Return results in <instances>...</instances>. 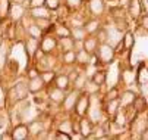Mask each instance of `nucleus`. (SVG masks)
Listing matches in <instances>:
<instances>
[{
    "mask_svg": "<svg viewBox=\"0 0 148 140\" xmlns=\"http://www.w3.org/2000/svg\"><path fill=\"white\" fill-rule=\"evenodd\" d=\"M38 75H40L38 67H31V68L27 69V77H28V80H29V78H35V77H38Z\"/></svg>",
    "mask_w": 148,
    "mask_h": 140,
    "instance_id": "nucleus-44",
    "label": "nucleus"
},
{
    "mask_svg": "<svg viewBox=\"0 0 148 140\" xmlns=\"http://www.w3.org/2000/svg\"><path fill=\"white\" fill-rule=\"evenodd\" d=\"M46 0H29L28 8H38V6H44Z\"/></svg>",
    "mask_w": 148,
    "mask_h": 140,
    "instance_id": "nucleus-45",
    "label": "nucleus"
},
{
    "mask_svg": "<svg viewBox=\"0 0 148 140\" xmlns=\"http://www.w3.org/2000/svg\"><path fill=\"white\" fill-rule=\"evenodd\" d=\"M53 139H56V140H72V136H71V134H68V133H65V131L57 130V131L54 133Z\"/></svg>",
    "mask_w": 148,
    "mask_h": 140,
    "instance_id": "nucleus-42",
    "label": "nucleus"
},
{
    "mask_svg": "<svg viewBox=\"0 0 148 140\" xmlns=\"http://www.w3.org/2000/svg\"><path fill=\"white\" fill-rule=\"evenodd\" d=\"M87 8H88V12L91 16L94 18H98L104 13L106 10V3L103 2V0H88L87 3Z\"/></svg>",
    "mask_w": 148,
    "mask_h": 140,
    "instance_id": "nucleus-8",
    "label": "nucleus"
},
{
    "mask_svg": "<svg viewBox=\"0 0 148 140\" xmlns=\"http://www.w3.org/2000/svg\"><path fill=\"white\" fill-rule=\"evenodd\" d=\"M25 31H27V34H28V35H31V37H34V38H38V40H41V37L44 35V33L41 31V30H40V27L34 22V19H32V22L27 27V30H25Z\"/></svg>",
    "mask_w": 148,
    "mask_h": 140,
    "instance_id": "nucleus-33",
    "label": "nucleus"
},
{
    "mask_svg": "<svg viewBox=\"0 0 148 140\" xmlns=\"http://www.w3.org/2000/svg\"><path fill=\"white\" fill-rule=\"evenodd\" d=\"M57 130L65 131V133L73 136V119H72V118H65V119H62L60 124H59V127H57Z\"/></svg>",
    "mask_w": 148,
    "mask_h": 140,
    "instance_id": "nucleus-32",
    "label": "nucleus"
},
{
    "mask_svg": "<svg viewBox=\"0 0 148 140\" xmlns=\"http://www.w3.org/2000/svg\"><path fill=\"white\" fill-rule=\"evenodd\" d=\"M87 80H88L87 72L84 71V69H81V71L78 72L76 78L72 81V89H75V90H78V91H82L84 87H85V84H87Z\"/></svg>",
    "mask_w": 148,
    "mask_h": 140,
    "instance_id": "nucleus-21",
    "label": "nucleus"
},
{
    "mask_svg": "<svg viewBox=\"0 0 148 140\" xmlns=\"http://www.w3.org/2000/svg\"><path fill=\"white\" fill-rule=\"evenodd\" d=\"M122 80H123L126 84H129V83H134L135 75H134V72H131V71H125V72L122 74Z\"/></svg>",
    "mask_w": 148,
    "mask_h": 140,
    "instance_id": "nucleus-43",
    "label": "nucleus"
},
{
    "mask_svg": "<svg viewBox=\"0 0 148 140\" xmlns=\"http://www.w3.org/2000/svg\"><path fill=\"white\" fill-rule=\"evenodd\" d=\"M8 61H9V46L6 42L0 43V72L5 71V68L8 67Z\"/></svg>",
    "mask_w": 148,
    "mask_h": 140,
    "instance_id": "nucleus-23",
    "label": "nucleus"
},
{
    "mask_svg": "<svg viewBox=\"0 0 148 140\" xmlns=\"http://www.w3.org/2000/svg\"><path fill=\"white\" fill-rule=\"evenodd\" d=\"M92 128H94V123L87 115L79 118V134L82 136V139H87L88 134L92 131Z\"/></svg>",
    "mask_w": 148,
    "mask_h": 140,
    "instance_id": "nucleus-12",
    "label": "nucleus"
},
{
    "mask_svg": "<svg viewBox=\"0 0 148 140\" xmlns=\"http://www.w3.org/2000/svg\"><path fill=\"white\" fill-rule=\"evenodd\" d=\"M0 139L2 140H13L12 139V131H5L2 136H0Z\"/></svg>",
    "mask_w": 148,
    "mask_h": 140,
    "instance_id": "nucleus-49",
    "label": "nucleus"
},
{
    "mask_svg": "<svg viewBox=\"0 0 148 140\" xmlns=\"http://www.w3.org/2000/svg\"><path fill=\"white\" fill-rule=\"evenodd\" d=\"M12 0H0V21H5L9 16L10 6H12Z\"/></svg>",
    "mask_w": 148,
    "mask_h": 140,
    "instance_id": "nucleus-34",
    "label": "nucleus"
},
{
    "mask_svg": "<svg viewBox=\"0 0 148 140\" xmlns=\"http://www.w3.org/2000/svg\"><path fill=\"white\" fill-rule=\"evenodd\" d=\"M141 139H144V140H148V127L142 131V134H141Z\"/></svg>",
    "mask_w": 148,
    "mask_h": 140,
    "instance_id": "nucleus-50",
    "label": "nucleus"
},
{
    "mask_svg": "<svg viewBox=\"0 0 148 140\" xmlns=\"http://www.w3.org/2000/svg\"><path fill=\"white\" fill-rule=\"evenodd\" d=\"M8 119H9V116H6L5 114H3V115H0V128H5V127H6Z\"/></svg>",
    "mask_w": 148,
    "mask_h": 140,
    "instance_id": "nucleus-47",
    "label": "nucleus"
},
{
    "mask_svg": "<svg viewBox=\"0 0 148 140\" xmlns=\"http://www.w3.org/2000/svg\"><path fill=\"white\" fill-rule=\"evenodd\" d=\"M97 58V62L100 64H112L114 61V55H116V49L114 46H112L110 43H100L97 47V52L94 53Z\"/></svg>",
    "mask_w": 148,
    "mask_h": 140,
    "instance_id": "nucleus-1",
    "label": "nucleus"
},
{
    "mask_svg": "<svg viewBox=\"0 0 148 140\" xmlns=\"http://www.w3.org/2000/svg\"><path fill=\"white\" fill-rule=\"evenodd\" d=\"M25 2H29V0H25Z\"/></svg>",
    "mask_w": 148,
    "mask_h": 140,
    "instance_id": "nucleus-51",
    "label": "nucleus"
},
{
    "mask_svg": "<svg viewBox=\"0 0 148 140\" xmlns=\"http://www.w3.org/2000/svg\"><path fill=\"white\" fill-rule=\"evenodd\" d=\"M40 49L43 50L46 55L54 53L59 49V38L54 37L51 33L44 34L43 37H41V40H40Z\"/></svg>",
    "mask_w": 148,
    "mask_h": 140,
    "instance_id": "nucleus-4",
    "label": "nucleus"
},
{
    "mask_svg": "<svg viewBox=\"0 0 148 140\" xmlns=\"http://www.w3.org/2000/svg\"><path fill=\"white\" fill-rule=\"evenodd\" d=\"M100 89H101V86L95 84L91 78H88L87 80V84H85V87H84L82 91H85V93H88L91 96V94H98L100 93Z\"/></svg>",
    "mask_w": 148,
    "mask_h": 140,
    "instance_id": "nucleus-37",
    "label": "nucleus"
},
{
    "mask_svg": "<svg viewBox=\"0 0 148 140\" xmlns=\"http://www.w3.org/2000/svg\"><path fill=\"white\" fill-rule=\"evenodd\" d=\"M120 109V100L119 97L117 99H113V100H106V105H104V111L110 118H113Z\"/></svg>",
    "mask_w": 148,
    "mask_h": 140,
    "instance_id": "nucleus-22",
    "label": "nucleus"
},
{
    "mask_svg": "<svg viewBox=\"0 0 148 140\" xmlns=\"http://www.w3.org/2000/svg\"><path fill=\"white\" fill-rule=\"evenodd\" d=\"M44 6L47 9H50L51 12H56V10H59L62 8V0H46Z\"/></svg>",
    "mask_w": 148,
    "mask_h": 140,
    "instance_id": "nucleus-39",
    "label": "nucleus"
},
{
    "mask_svg": "<svg viewBox=\"0 0 148 140\" xmlns=\"http://www.w3.org/2000/svg\"><path fill=\"white\" fill-rule=\"evenodd\" d=\"M90 78L92 80L95 84H98V86L103 87V86L106 84V81H107V71H104V69H97Z\"/></svg>",
    "mask_w": 148,
    "mask_h": 140,
    "instance_id": "nucleus-31",
    "label": "nucleus"
},
{
    "mask_svg": "<svg viewBox=\"0 0 148 140\" xmlns=\"http://www.w3.org/2000/svg\"><path fill=\"white\" fill-rule=\"evenodd\" d=\"M141 27H142L145 31H148V13H145V15L141 18Z\"/></svg>",
    "mask_w": 148,
    "mask_h": 140,
    "instance_id": "nucleus-46",
    "label": "nucleus"
},
{
    "mask_svg": "<svg viewBox=\"0 0 148 140\" xmlns=\"http://www.w3.org/2000/svg\"><path fill=\"white\" fill-rule=\"evenodd\" d=\"M95 37L98 38V43H106V42H107V38H109V35H107V30L101 27V28L95 33Z\"/></svg>",
    "mask_w": 148,
    "mask_h": 140,
    "instance_id": "nucleus-41",
    "label": "nucleus"
},
{
    "mask_svg": "<svg viewBox=\"0 0 148 140\" xmlns=\"http://www.w3.org/2000/svg\"><path fill=\"white\" fill-rule=\"evenodd\" d=\"M28 15L32 19L38 18H51V10L46 6H38V8H28Z\"/></svg>",
    "mask_w": 148,
    "mask_h": 140,
    "instance_id": "nucleus-14",
    "label": "nucleus"
},
{
    "mask_svg": "<svg viewBox=\"0 0 148 140\" xmlns=\"http://www.w3.org/2000/svg\"><path fill=\"white\" fill-rule=\"evenodd\" d=\"M59 50L62 52H68V50H75V40L73 37L68 35V37H62L59 38Z\"/></svg>",
    "mask_w": 148,
    "mask_h": 140,
    "instance_id": "nucleus-25",
    "label": "nucleus"
},
{
    "mask_svg": "<svg viewBox=\"0 0 148 140\" xmlns=\"http://www.w3.org/2000/svg\"><path fill=\"white\" fill-rule=\"evenodd\" d=\"M142 13V3L141 0H131L129 3V15L134 19H138Z\"/></svg>",
    "mask_w": 148,
    "mask_h": 140,
    "instance_id": "nucleus-28",
    "label": "nucleus"
},
{
    "mask_svg": "<svg viewBox=\"0 0 148 140\" xmlns=\"http://www.w3.org/2000/svg\"><path fill=\"white\" fill-rule=\"evenodd\" d=\"M136 96H138V94L134 93L132 90H126V91H123V93L119 96L120 108H122V109H128V108H131V106L134 105V100H135V97H136Z\"/></svg>",
    "mask_w": 148,
    "mask_h": 140,
    "instance_id": "nucleus-13",
    "label": "nucleus"
},
{
    "mask_svg": "<svg viewBox=\"0 0 148 140\" xmlns=\"http://www.w3.org/2000/svg\"><path fill=\"white\" fill-rule=\"evenodd\" d=\"M34 22L40 27V30L43 31L44 34L51 33L53 25H54V22L51 21V18H38V19H34Z\"/></svg>",
    "mask_w": 148,
    "mask_h": 140,
    "instance_id": "nucleus-24",
    "label": "nucleus"
},
{
    "mask_svg": "<svg viewBox=\"0 0 148 140\" xmlns=\"http://www.w3.org/2000/svg\"><path fill=\"white\" fill-rule=\"evenodd\" d=\"M84 49V40H75V50L79 52Z\"/></svg>",
    "mask_w": 148,
    "mask_h": 140,
    "instance_id": "nucleus-48",
    "label": "nucleus"
},
{
    "mask_svg": "<svg viewBox=\"0 0 148 140\" xmlns=\"http://www.w3.org/2000/svg\"><path fill=\"white\" fill-rule=\"evenodd\" d=\"M84 28H85V31H87V34L88 35H92V34H95L100 28H101V21L98 18H90V19H87L85 21V24H84Z\"/></svg>",
    "mask_w": 148,
    "mask_h": 140,
    "instance_id": "nucleus-19",
    "label": "nucleus"
},
{
    "mask_svg": "<svg viewBox=\"0 0 148 140\" xmlns=\"http://www.w3.org/2000/svg\"><path fill=\"white\" fill-rule=\"evenodd\" d=\"M135 44V34L132 31H126L122 35V46L125 50H131Z\"/></svg>",
    "mask_w": 148,
    "mask_h": 140,
    "instance_id": "nucleus-29",
    "label": "nucleus"
},
{
    "mask_svg": "<svg viewBox=\"0 0 148 140\" xmlns=\"http://www.w3.org/2000/svg\"><path fill=\"white\" fill-rule=\"evenodd\" d=\"M87 35L84 27H71V37H73V40H85Z\"/></svg>",
    "mask_w": 148,
    "mask_h": 140,
    "instance_id": "nucleus-36",
    "label": "nucleus"
},
{
    "mask_svg": "<svg viewBox=\"0 0 148 140\" xmlns=\"http://www.w3.org/2000/svg\"><path fill=\"white\" fill-rule=\"evenodd\" d=\"M91 59H92V55H90L87 50H79L76 52V65L82 68H87L90 64H91Z\"/></svg>",
    "mask_w": 148,
    "mask_h": 140,
    "instance_id": "nucleus-18",
    "label": "nucleus"
},
{
    "mask_svg": "<svg viewBox=\"0 0 148 140\" xmlns=\"http://www.w3.org/2000/svg\"><path fill=\"white\" fill-rule=\"evenodd\" d=\"M132 106L135 108V112L136 114H141L147 108V99H145V96H136Z\"/></svg>",
    "mask_w": 148,
    "mask_h": 140,
    "instance_id": "nucleus-38",
    "label": "nucleus"
},
{
    "mask_svg": "<svg viewBox=\"0 0 148 140\" xmlns=\"http://www.w3.org/2000/svg\"><path fill=\"white\" fill-rule=\"evenodd\" d=\"M40 75H41V78H43V81L46 83V86H50L54 81V78L57 75V71H54V69H44V71L40 72Z\"/></svg>",
    "mask_w": 148,
    "mask_h": 140,
    "instance_id": "nucleus-35",
    "label": "nucleus"
},
{
    "mask_svg": "<svg viewBox=\"0 0 148 140\" xmlns=\"http://www.w3.org/2000/svg\"><path fill=\"white\" fill-rule=\"evenodd\" d=\"M25 8L21 5V3H16L15 6H10V12H9V16L12 18V21H16L19 22L21 19H22V16L25 15Z\"/></svg>",
    "mask_w": 148,
    "mask_h": 140,
    "instance_id": "nucleus-26",
    "label": "nucleus"
},
{
    "mask_svg": "<svg viewBox=\"0 0 148 140\" xmlns=\"http://www.w3.org/2000/svg\"><path fill=\"white\" fill-rule=\"evenodd\" d=\"M29 137V130H28V125L21 123V124H16L13 125L12 128V139L13 140H27Z\"/></svg>",
    "mask_w": 148,
    "mask_h": 140,
    "instance_id": "nucleus-10",
    "label": "nucleus"
},
{
    "mask_svg": "<svg viewBox=\"0 0 148 140\" xmlns=\"http://www.w3.org/2000/svg\"><path fill=\"white\" fill-rule=\"evenodd\" d=\"M27 86H28L29 94H38V93H41V91L47 87L46 83L43 81V78H41V75H38V77H35V78H29L28 83H27Z\"/></svg>",
    "mask_w": 148,
    "mask_h": 140,
    "instance_id": "nucleus-9",
    "label": "nucleus"
},
{
    "mask_svg": "<svg viewBox=\"0 0 148 140\" xmlns=\"http://www.w3.org/2000/svg\"><path fill=\"white\" fill-rule=\"evenodd\" d=\"M98 38L95 37V34L92 35H87L85 40H84V50H87L90 55H94L97 52V47H98Z\"/></svg>",
    "mask_w": 148,
    "mask_h": 140,
    "instance_id": "nucleus-16",
    "label": "nucleus"
},
{
    "mask_svg": "<svg viewBox=\"0 0 148 140\" xmlns=\"http://www.w3.org/2000/svg\"><path fill=\"white\" fill-rule=\"evenodd\" d=\"M24 46H25V53H27L28 59H34V58H35V53H37L38 49H40V40H38V38H34V37H31V35H28V37L25 38Z\"/></svg>",
    "mask_w": 148,
    "mask_h": 140,
    "instance_id": "nucleus-7",
    "label": "nucleus"
},
{
    "mask_svg": "<svg viewBox=\"0 0 148 140\" xmlns=\"http://www.w3.org/2000/svg\"><path fill=\"white\" fill-rule=\"evenodd\" d=\"M135 81L138 83V86H142V84L148 83V68L145 65H141L138 68V72L135 74Z\"/></svg>",
    "mask_w": 148,
    "mask_h": 140,
    "instance_id": "nucleus-30",
    "label": "nucleus"
},
{
    "mask_svg": "<svg viewBox=\"0 0 148 140\" xmlns=\"http://www.w3.org/2000/svg\"><path fill=\"white\" fill-rule=\"evenodd\" d=\"M120 96V91H119V87L113 86L107 90V93H106V100H113V99H117Z\"/></svg>",
    "mask_w": 148,
    "mask_h": 140,
    "instance_id": "nucleus-40",
    "label": "nucleus"
},
{
    "mask_svg": "<svg viewBox=\"0 0 148 140\" xmlns=\"http://www.w3.org/2000/svg\"><path fill=\"white\" fill-rule=\"evenodd\" d=\"M28 130H29V137H38V134L43 133L46 130V127L41 119H32L28 124Z\"/></svg>",
    "mask_w": 148,
    "mask_h": 140,
    "instance_id": "nucleus-20",
    "label": "nucleus"
},
{
    "mask_svg": "<svg viewBox=\"0 0 148 140\" xmlns=\"http://www.w3.org/2000/svg\"><path fill=\"white\" fill-rule=\"evenodd\" d=\"M51 34L57 38H62V37H68L71 35V27L65 22H59V24H54L53 25V30H51Z\"/></svg>",
    "mask_w": 148,
    "mask_h": 140,
    "instance_id": "nucleus-17",
    "label": "nucleus"
},
{
    "mask_svg": "<svg viewBox=\"0 0 148 140\" xmlns=\"http://www.w3.org/2000/svg\"><path fill=\"white\" fill-rule=\"evenodd\" d=\"M28 94H29V90H28L27 83H24V81L16 83V84L9 90V99H12V100L16 102V103L25 100V99L28 97Z\"/></svg>",
    "mask_w": 148,
    "mask_h": 140,
    "instance_id": "nucleus-3",
    "label": "nucleus"
},
{
    "mask_svg": "<svg viewBox=\"0 0 148 140\" xmlns=\"http://www.w3.org/2000/svg\"><path fill=\"white\" fill-rule=\"evenodd\" d=\"M90 100H91V96L85 91H81L79 96H78V100H76V105H75L72 115L76 116V118L85 116L87 112H88V108H90Z\"/></svg>",
    "mask_w": 148,
    "mask_h": 140,
    "instance_id": "nucleus-2",
    "label": "nucleus"
},
{
    "mask_svg": "<svg viewBox=\"0 0 148 140\" xmlns=\"http://www.w3.org/2000/svg\"><path fill=\"white\" fill-rule=\"evenodd\" d=\"M81 91L75 90V89H71L65 99H63V102H62V109L63 112H66V114H73V109H75V105H76V100H78V96H79Z\"/></svg>",
    "mask_w": 148,
    "mask_h": 140,
    "instance_id": "nucleus-5",
    "label": "nucleus"
},
{
    "mask_svg": "<svg viewBox=\"0 0 148 140\" xmlns=\"http://www.w3.org/2000/svg\"><path fill=\"white\" fill-rule=\"evenodd\" d=\"M53 84H54L56 87L62 89V90H66V91H69V90L72 89V83H71V80H69V77H68L66 72L57 74L56 78H54V81H53Z\"/></svg>",
    "mask_w": 148,
    "mask_h": 140,
    "instance_id": "nucleus-11",
    "label": "nucleus"
},
{
    "mask_svg": "<svg viewBox=\"0 0 148 140\" xmlns=\"http://www.w3.org/2000/svg\"><path fill=\"white\" fill-rule=\"evenodd\" d=\"M60 61L63 67H75L76 65V50H68L60 53Z\"/></svg>",
    "mask_w": 148,
    "mask_h": 140,
    "instance_id": "nucleus-15",
    "label": "nucleus"
},
{
    "mask_svg": "<svg viewBox=\"0 0 148 140\" xmlns=\"http://www.w3.org/2000/svg\"><path fill=\"white\" fill-rule=\"evenodd\" d=\"M49 87V90H47V99L51 102V103H56V105H62V102H63V99H65V96H66V90H62V89H59V87H56L54 84L50 87V86H47Z\"/></svg>",
    "mask_w": 148,
    "mask_h": 140,
    "instance_id": "nucleus-6",
    "label": "nucleus"
},
{
    "mask_svg": "<svg viewBox=\"0 0 148 140\" xmlns=\"http://www.w3.org/2000/svg\"><path fill=\"white\" fill-rule=\"evenodd\" d=\"M85 21H87V18H85V15H82V13H79V12H73V13H71V16H69V27H84V24H85Z\"/></svg>",
    "mask_w": 148,
    "mask_h": 140,
    "instance_id": "nucleus-27",
    "label": "nucleus"
}]
</instances>
